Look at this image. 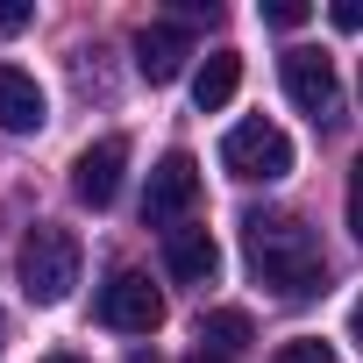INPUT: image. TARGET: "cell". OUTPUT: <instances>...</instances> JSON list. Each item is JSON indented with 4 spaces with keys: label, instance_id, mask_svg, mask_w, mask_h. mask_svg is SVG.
<instances>
[{
    "label": "cell",
    "instance_id": "21",
    "mask_svg": "<svg viewBox=\"0 0 363 363\" xmlns=\"http://www.w3.org/2000/svg\"><path fill=\"white\" fill-rule=\"evenodd\" d=\"M356 86H363V79H356Z\"/></svg>",
    "mask_w": 363,
    "mask_h": 363
},
{
    "label": "cell",
    "instance_id": "3",
    "mask_svg": "<svg viewBox=\"0 0 363 363\" xmlns=\"http://www.w3.org/2000/svg\"><path fill=\"white\" fill-rule=\"evenodd\" d=\"M221 171L228 178H242V186H271V178H285L292 171V135L278 128V121H235L228 135H221Z\"/></svg>",
    "mask_w": 363,
    "mask_h": 363
},
{
    "label": "cell",
    "instance_id": "10",
    "mask_svg": "<svg viewBox=\"0 0 363 363\" xmlns=\"http://www.w3.org/2000/svg\"><path fill=\"white\" fill-rule=\"evenodd\" d=\"M43 121H50L43 86H36L22 65H0V128H8V135H36Z\"/></svg>",
    "mask_w": 363,
    "mask_h": 363
},
{
    "label": "cell",
    "instance_id": "1",
    "mask_svg": "<svg viewBox=\"0 0 363 363\" xmlns=\"http://www.w3.org/2000/svg\"><path fill=\"white\" fill-rule=\"evenodd\" d=\"M242 257H250V271H257L278 299H313V292H328L320 235H313L299 214H278V207L242 214Z\"/></svg>",
    "mask_w": 363,
    "mask_h": 363
},
{
    "label": "cell",
    "instance_id": "14",
    "mask_svg": "<svg viewBox=\"0 0 363 363\" xmlns=\"http://www.w3.org/2000/svg\"><path fill=\"white\" fill-rule=\"evenodd\" d=\"M349 235L363 242V157L349 164Z\"/></svg>",
    "mask_w": 363,
    "mask_h": 363
},
{
    "label": "cell",
    "instance_id": "8",
    "mask_svg": "<svg viewBox=\"0 0 363 363\" xmlns=\"http://www.w3.org/2000/svg\"><path fill=\"white\" fill-rule=\"evenodd\" d=\"M186 57H193V36L178 29V22H150V29H135V72H143L150 86H171L178 72H186Z\"/></svg>",
    "mask_w": 363,
    "mask_h": 363
},
{
    "label": "cell",
    "instance_id": "13",
    "mask_svg": "<svg viewBox=\"0 0 363 363\" xmlns=\"http://www.w3.org/2000/svg\"><path fill=\"white\" fill-rule=\"evenodd\" d=\"M278 363H335V349L320 335H292V342H278Z\"/></svg>",
    "mask_w": 363,
    "mask_h": 363
},
{
    "label": "cell",
    "instance_id": "2",
    "mask_svg": "<svg viewBox=\"0 0 363 363\" xmlns=\"http://www.w3.org/2000/svg\"><path fill=\"white\" fill-rule=\"evenodd\" d=\"M22 292L36 299V306H65L72 299V285H79V235L72 228H57V221H36L29 235H22Z\"/></svg>",
    "mask_w": 363,
    "mask_h": 363
},
{
    "label": "cell",
    "instance_id": "12",
    "mask_svg": "<svg viewBox=\"0 0 363 363\" xmlns=\"http://www.w3.org/2000/svg\"><path fill=\"white\" fill-rule=\"evenodd\" d=\"M200 349L221 356V363L242 356V349H250V313H242V306H214V313L200 320Z\"/></svg>",
    "mask_w": 363,
    "mask_h": 363
},
{
    "label": "cell",
    "instance_id": "19",
    "mask_svg": "<svg viewBox=\"0 0 363 363\" xmlns=\"http://www.w3.org/2000/svg\"><path fill=\"white\" fill-rule=\"evenodd\" d=\"M43 363H86V356H72V349H57V356H43Z\"/></svg>",
    "mask_w": 363,
    "mask_h": 363
},
{
    "label": "cell",
    "instance_id": "11",
    "mask_svg": "<svg viewBox=\"0 0 363 363\" xmlns=\"http://www.w3.org/2000/svg\"><path fill=\"white\" fill-rule=\"evenodd\" d=\"M235 86H242V57H235V50H214V57L193 72V107H200V114H221V107L235 100Z\"/></svg>",
    "mask_w": 363,
    "mask_h": 363
},
{
    "label": "cell",
    "instance_id": "15",
    "mask_svg": "<svg viewBox=\"0 0 363 363\" xmlns=\"http://www.w3.org/2000/svg\"><path fill=\"white\" fill-rule=\"evenodd\" d=\"M264 22H271V29H299V22H306V8H299V0H271Z\"/></svg>",
    "mask_w": 363,
    "mask_h": 363
},
{
    "label": "cell",
    "instance_id": "5",
    "mask_svg": "<svg viewBox=\"0 0 363 363\" xmlns=\"http://www.w3.org/2000/svg\"><path fill=\"white\" fill-rule=\"evenodd\" d=\"M100 328H114V335H150L157 320H164V292L143 278V271H114L107 285H100Z\"/></svg>",
    "mask_w": 363,
    "mask_h": 363
},
{
    "label": "cell",
    "instance_id": "4",
    "mask_svg": "<svg viewBox=\"0 0 363 363\" xmlns=\"http://www.w3.org/2000/svg\"><path fill=\"white\" fill-rule=\"evenodd\" d=\"M193 200H200V164H193L186 150H171V157L150 171V186H143V221L171 235V228H186Z\"/></svg>",
    "mask_w": 363,
    "mask_h": 363
},
{
    "label": "cell",
    "instance_id": "20",
    "mask_svg": "<svg viewBox=\"0 0 363 363\" xmlns=\"http://www.w3.org/2000/svg\"><path fill=\"white\" fill-rule=\"evenodd\" d=\"M186 363H221V356H207V349H193V356H186Z\"/></svg>",
    "mask_w": 363,
    "mask_h": 363
},
{
    "label": "cell",
    "instance_id": "9",
    "mask_svg": "<svg viewBox=\"0 0 363 363\" xmlns=\"http://www.w3.org/2000/svg\"><path fill=\"white\" fill-rule=\"evenodd\" d=\"M164 271L178 278V285H214V271H221V242L207 235V228H171L164 235Z\"/></svg>",
    "mask_w": 363,
    "mask_h": 363
},
{
    "label": "cell",
    "instance_id": "7",
    "mask_svg": "<svg viewBox=\"0 0 363 363\" xmlns=\"http://www.w3.org/2000/svg\"><path fill=\"white\" fill-rule=\"evenodd\" d=\"M121 164H128V143H121V135H100V143L79 150V164H72V193H79L86 207H114V193H121Z\"/></svg>",
    "mask_w": 363,
    "mask_h": 363
},
{
    "label": "cell",
    "instance_id": "18",
    "mask_svg": "<svg viewBox=\"0 0 363 363\" xmlns=\"http://www.w3.org/2000/svg\"><path fill=\"white\" fill-rule=\"evenodd\" d=\"M349 342H356V349H363V299H356V306H349Z\"/></svg>",
    "mask_w": 363,
    "mask_h": 363
},
{
    "label": "cell",
    "instance_id": "17",
    "mask_svg": "<svg viewBox=\"0 0 363 363\" xmlns=\"http://www.w3.org/2000/svg\"><path fill=\"white\" fill-rule=\"evenodd\" d=\"M328 22H335V29H349V36H356V29H363V0H335V8H328Z\"/></svg>",
    "mask_w": 363,
    "mask_h": 363
},
{
    "label": "cell",
    "instance_id": "6",
    "mask_svg": "<svg viewBox=\"0 0 363 363\" xmlns=\"http://www.w3.org/2000/svg\"><path fill=\"white\" fill-rule=\"evenodd\" d=\"M285 93H292V107L313 114V121H335V114H342V86H335V65H328L320 50H285Z\"/></svg>",
    "mask_w": 363,
    "mask_h": 363
},
{
    "label": "cell",
    "instance_id": "16",
    "mask_svg": "<svg viewBox=\"0 0 363 363\" xmlns=\"http://www.w3.org/2000/svg\"><path fill=\"white\" fill-rule=\"evenodd\" d=\"M29 22H36L29 0H8V8H0V36H15V29H29Z\"/></svg>",
    "mask_w": 363,
    "mask_h": 363
}]
</instances>
